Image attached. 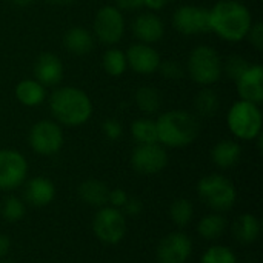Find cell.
Returning <instances> with one entry per match:
<instances>
[{
    "label": "cell",
    "instance_id": "cell-36",
    "mask_svg": "<svg viewBox=\"0 0 263 263\" xmlns=\"http://www.w3.org/2000/svg\"><path fill=\"white\" fill-rule=\"evenodd\" d=\"M128 200V194L122 190V188H116V190H109V196H108V203H111V206L120 210L123 208V205Z\"/></svg>",
    "mask_w": 263,
    "mask_h": 263
},
{
    "label": "cell",
    "instance_id": "cell-34",
    "mask_svg": "<svg viewBox=\"0 0 263 263\" xmlns=\"http://www.w3.org/2000/svg\"><path fill=\"white\" fill-rule=\"evenodd\" d=\"M102 131L109 140H119L123 134V126L116 119H106L102 123Z\"/></svg>",
    "mask_w": 263,
    "mask_h": 263
},
{
    "label": "cell",
    "instance_id": "cell-4",
    "mask_svg": "<svg viewBox=\"0 0 263 263\" xmlns=\"http://www.w3.org/2000/svg\"><path fill=\"white\" fill-rule=\"evenodd\" d=\"M186 71L196 83L210 86L222 77L223 60L213 46L199 45L188 55Z\"/></svg>",
    "mask_w": 263,
    "mask_h": 263
},
{
    "label": "cell",
    "instance_id": "cell-23",
    "mask_svg": "<svg viewBox=\"0 0 263 263\" xmlns=\"http://www.w3.org/2000/svg\"><path fill=\"white\" fill-rule=\"evenodd\" d=\"M233 234L243 245L254 243L260 236L259 219L253 214H242L233 227Z\"/></svg>",
    "mask_w": 263,
    "mask_h": 263
},
{
    "label": "cell",
    "instance_id": "cell-19",
    "mask_svg": "<svg viewBox=\"0 0 263 263\" xmlns=\"http://www.w3.org/2000/svg\"><path fill=\"white\" fill-rule=\"evenodd\" d=\"M96 37L91 31L82 26H74L68 29L63 35V46L68 52L74 55H86L94 49Z\"/></svg>",
    "mask_w": 263,
    "mask_h": 263
},
{
    "label": "cell",
    "instance_id": "cell-27",
    "mask_svg": "<svg viewBox=\"0 0 263 263\" xmlns=\"http://www.w3.org/2000/svg\"><path fill=\"white\" fill-rule=\"evenodd\" d=\"M131 134H133V139L137 142V145L157 143L156 120H153L149 117H140V119L134 120L131 125Z\"/></svg>",
    "mask_w": 263,
    "mask_h": 263
},
{
    "label": "cell",
    "instance_id": "cell-37",
    "mask_svg": "<svg viewBox=\"0 0 263 263\" xmlns=\"http://www.w3.org/2000/svg\"><path fill=\"white\" fill-rule=\"evenodd\" d=\"M142 200L136 199V197H128L126 203L123 205V214L125 216H129V217H136L142 213Z\"/></svg>",
    "mask_w": 263,
    "mask_h": 263
},
{
    "label": "cell",
    "instance_id": "cell-7",
    "mask_svg": "<svg viewBox=\"0 0 263 263\" xmlns=\"http://www.w3.org/2000/svg\"><path fill=\"white\" fill-rule=\"evenodd\" d=\"M96 237L106 245H117L126 234V217L114 206H102L92 220Z\"/></svg>",
    "mask_w": 263,
    "mask_h": 263
},
{
    "label": "cell",
    "instance_id": "cell-12",
    "mask_svg": "<svg viewBox=\"0 0 263 263\" xmlns=\"http://www.w3.org/2000/svg\"><path fill=\"white\" fill-rule=\"evenodd\" d=\"M131 165L140 174H157L166 168L168 153L159 142L137 145L131 154Z\"/></svg>",
    "mask_w": 263,
    "mask_h": 263
},
{
    "label": "cell",
    "instance_id": "cell-41",
    "mask_svg": "<svg viewBox=\"0 0 263 263\" xmlns=\"http://www.w3.org/2000/svg\"><path fill=\"white\" fill-rule=\"evenodd\" d=\"M11 3L15 5V6H18V8H26V6L32 5L34 0H11Z\"/></svg>",
    "mask_w": 263,
    "mask_h": 263
},
{
    "label": "cell",
    "instance_id": "cell-28",
    "mask_svg": "<svg viewBox=\"0 0 263 263\" xmlns=\"http://www.w3.org/2000/svg\"><path fill=\"white\" fill-rule=\"evenodd\" d=\"M102 65L103 69L111 76V77H120L125 74L128 63H126V54L122 49L117 48H109L103 52L102 57Z\"/></svg>",
    "mask_w": 263,
    "mask_h": 263
},
{
    "label": "cell",
    "instance_id": "cell-14",
    "mask_svg": "<svg viewBox=\"0 0 263 263\" xmlns=\"http://www.w3.org/2000/svg\"><path fill=\"white\" fill-rule=\"evenodd\" d=\"M126 63L128 66L142 76H149L157 71L160 65V54L148 43H134L128 48Z\"/></svg>",
    "mask_w": 263,
    "mask_h": 263
},
{
    "label": "cell",
    "instance_id": "cell-18",
    "mask_svg": "<svg viewBox=\"0 0 263 263\" xmlns=\"http://www.w3.org/2000/svg\"><path fill=\"white\" fill-rule=\"evenodd\" d=\"M55 197V186L46 177H32L25 186V200L35 206H48Z\"/></svg>",
    "mask_w": 263,
    "mask_h": 263
},
{
    "label": "cell",
    "instance_id": "cell-42",
    "mask_svg": "<svg viewBox=\"0 0 263 263\" xmlns=\"http://www.w3.org/2000/svg\"><path fill=\"white\" fill-rule=\"evenodd\" d=\"M49 3H54V5H71L74 3L76 0H48Z\"/></svg>",
    "mask_w": 263,
    "mask_h": 263
},
{
    "label": "cell",
    "instance_id": "cell-29",
    "mask_svg": "<svg viewBox=\"0 0 263 263\" xmlns=\"http://www.w3.org/2000/svg\"><path fill=\"white\" fill-rule=\"evenodd\" d=\"M194 216V208L193 203L188 199H177L171 203L170 208V217L173 220V223L179 228H185L186 225H190V222L193 220Z\"/></svg>",
    "mask_w": 263,
    "mask_h": 263
},
{
    "label": "cell",
    "instance_id": "cell-35",
    "mask_svg": "<svg viewBox=\"0 0 263 263\" xmlns=\"http://www.w3.org/2000/svg\"><path fill=\"white\" fill-rule=\"evenodd\" d=\"M247 39L250 40V43L257 49V51H262L263 49V23L262 22H256L251 25L248 34H247Z\"/></svg>",
    "mask_w": 263,
    "mask_h": 263
},
{
    "label": "cell",
    "instance_id": "cell-17",
    "mask_svg": "<svg viewBox=\"0 0 263 263\" xmlns=\"http://www.w3.org/2000/svg\"><path fill=\"white\" fill-rule=\"evenodd\" d=\"M131 28H133L134 37L140 43L151 45V43H156V42L162 40V37L165 35V25H163L162 18L154 12L139 14L133 20Z\"/></svg>",
    "mask_w": 263,
    "mask_h": 263
},
{
    "label": "cell",
    "instance_id": "cell-24",
    "mask_svg": "<svg viewBox=\"0 0 263 263\" xmlns=\"http://www.w3.org/2000/svg\"><path fill=\"white\" fill-rule=\"evenodd\" d=\"M227 228H228V220L222 214H208L199 222L197 233L205 240H216L223 236Z\"/></svg>",
    "mask_w": 263,
    "mask_h": 263
},
{
    "label": "cell",
    "instance_id": "cell-16",
    "mask_svg": "<svg viewBox=\"0 0 263 263\" xmlns=\"http://www.w3.org/2000/svg\"><path fill=\"white\" fill-rule=\"evenodd\" d=\"M63 72H65V68L59 55L52 52H42L35 59L34 76H35V80L40 82L45 88L59 85L63 79Z\"/></svg>",
    "mask_w": 263,
    "mask_h": 263
},
{
    "label": "cell",
    "instance_id": "cell-11",
    "mask_svg": "<svg viewBox=\"0 0 263 263\" xmlns=\"http://www.w3.org/2000/svg\"><path fill=\"white\" fill-rule=\"evenodd\" d=\"M28 174V162L15 149H0V190L12 191L18 188Z\"/></svg>",
    "mask_w": 263,
    "mask_h": 263
},
{
    "label": "cell",
    "instance_id": "cell-43",
    "mask_svg": "<svg viewBox=\"0 0 263 263\" xmlns=\"http://www.w3.org/2000/svg\"><path fill=\"white\" fill-rule=\"evenodd\" d=\"M170 2H174V0H166V3H170Z\"/></svg>",
    "mask_w": 263,
    "mask_h": 263
},
{
    "label": "cell",
    "instance_id": "cell-3",
    "mask_svg": "<svg viewBox=\"0 0 263 263\" xmlns=\"http://www.w3.org/2000/svg\"><path fill=\"white\" fill-rule=\"evenodd\" d=\"M49 108L54 119L65 126H80L92 116L89 96L76 86L57 88L49 97Z\"/></svg>",
    "mask_w": 263,
    "mask_h": 263
},
{
    "label": "cell",
    "instance_id": "cell-38",
    "mask_svg": "<svg viewBox=\"0 0 263 263\" xmlns=\"http://www.w3.org/2000/svg\"><path fill=\"white\" fill-rule=\"evenodd\" d=\"M116 8L120 11H137L143 8V0H116Z\"/></svg>",
    "mask_w": 263,
    "mask_h": 263
},
{
    "label": "cell",
    "instance_id": "cell-26",
    "mask_svg": "<svg viewBox=\"0 0 263 263\" xmlns=\"http://www.w3.org/2000/svg\"><path fill=\"white\" fill-rule=\"evenodd\" d=\"M194 108L199 116L202 117H213L217 114L220 108V99L219 94L210 88H203L197 92L194 99Z\"/></svg>",
    "mask_w": 263,
    "mask_h": 263
},
{
    "label": "cell",
    "instance_id": "cell-20",
    "mask_svg": "<svg viewBox=\"0 0 263 263\" xmlns=\"http://www.w3.org/2000/svg\"><path fill=\"white\" fill-rule=\"evenodd\" d=\"M242 146L234 140H220L211 149V160L220 170H230L240 162Z\"/></svg>",
    "mask_w": 263,
    "mask_h": 263
},
{
    "label": "cell",
    "instance_id": "cell-22",
    "mask_svg": "<svg viewBox=\"0 0 263 263\" xmlns=\"http://www.w3.org/2000/svg\"><path fill=\"white\" fill-rule=\"evenodd\" d=\"M45 97H46V89L35 79H25L18 82L15 86V99L23 106H29V108L39 106L40 103H43Z\"/></svg>",
    "mask_w": 263,
    "mask_h": 263
},
{
    "label": "cell",
    "instance_id": "cell-6",
    "mask_svg": "<svg viewBox=\"0 0 263 263\" xmlns=\"http://www.w3.org/2000/svg\"><path fill=\"white\" fill-rule=\"evenodd\" d=\"M262 111L259 105L237 100L228 111L227 123L233 136L240 140H254L262 133Z\"/></svg>",
    "mask_w": 263,
    "mask_h": 263
},
{
    "label": "cell",
    "instance_id": "cell-30",
    "mask_svg": "<svg viewBox=\"0 0 263 263\" xmlns=\"http://www.w3.org/2000/svg\"><path fill=\"white\" fill-rule=\"evenodd\" d=\"M25 213H26L25 203L18 197H15V196L6 197L3 200V203H2V217L6 222H11V223L18 222V220L23 219Z\"/></svg>",
    "mask_w": 263,
    "mask_h": 263
},
{
    "label": "cell",
    "instance_id": "cell-21",
    "mask_svg": "<svg viewBox=\"0 0 263 263\" xmlns=\"http://www.w3.org/2000/svg\"><path fill=\"white\" fill-rule=\"evenodd\" d=\"M77 194L86 205L102 208L108 203L109 188L106 186V183H103L97 179H88L80 183Z\"/></svg>",
    "mask_w": 263,
    "mask_h": 263
},
{
    "label": "cell",
    "instance_id": "cell-9",
    "mask_svg": "<svg viewBox=\"0 0 263 263\" xmlns=\"http://www.w3.org/2000/svg\"><path fill=\"white\" fill-rule=\"evenodd\" d=\"M28 142L34 153L40 156H54L63 146V131L54 120H40L32 125Z\"/></svg>",
    "mask_w": 263,
    "mask_h": 263
},
{
    "label": "cell",
    "instance_id": "cell-33",
    "mask_svg": "<svg viewBox=\"0 0 263 263\" xmlns=\"http://www.w3.org/2000/svg\"><path fill=\"white\" fill-rule=\"evenodd\" d=\"M162 77L170 79V80H179L185 76V68L174 59H166L160 60V65L157 68Z\"/></svg>",
    "mask_w": 263,
    "mask_h": 263
},
{
    "label": "cell",
    "instance_id": "cell-40",
    "mask_svg": "<svg viewBox=\"0 0 263 263\" xmlns=\"http://www.w3.org/2000/svg\"><path fill=\"white\" fill-rule=\"evenodd\" d=\"M11 248V242H9V237L5 236V234H0V259H3L8 251Z\"/></svg>",
    "mask_w": 263,
    "mask_h": 263
},
{
    "label": "cell",
    "instance_id": "cell-2",
    "mask_svg": "<svg viewBox=\"0 0 263 263\" xmlns=\"http://www.w3.org/2000/svg\"><path fill=\"white\" fill-rule=\"evenodd\" d=\"M157 142L166 148H185L191 145L199 133V119L183 109H171L159 116L156 120Z\"/></svg>",
    "mask_w": 263,
    "mask_h": 263
},
{
    "label": "cell",
    "instance_id": "cell-8",
    "mask_svg": "<svg viewBox=\"0 0 263 263\" xmlns=\"http://www.w3.org/2000/svg\"><path fill=\"white\" fill-rule=\"evenodd\" d=\"M92 34L99 42L105 45H114L120 42L125 34L123 12L112 5L102 6L94 17Z\"/></svg>",
    "mask_w": 263,
    "mask_h": 263
},
{
    "label": "cell",
    "instance_id": "cell-1",
    "mask_svg": "<svg viewBox=\"0 0 263 263\" xmlns=\"http://www.w3.org/2000/svg\"><path fill=\"white\" fill-rule=\"evenodd\" d=\"M210 25L220 39L236 43L247 39L253 25L250 9L237 0H220L210 9Z\"/></svg>",
    "mask_w": 263,
    "mask_h": 263
},
{
    "label": "cell",
    "instance_id": "cell-10",
    "mask_svg": "<svg viewBox=\"0 0 263 263\" xmlns=\"http://www.w3.org/2000/svg\"><path fill=\"white\" fill-rule=\"evenodd\" d=\"M173 26L183 35L210 32V9L197 5H183L174 11Z\"/></svg>",
    "mask_w": 263,
    "mask_h": 263
},
{
    "label": "cell",
    "instance_id": "cell-32",
    "mask_svg": "<svg viewBox=\"0 0 263 263\" xmlns=\"http://www.w3.org/2000/svg\"><path fill=\"white\" fill-rule=\"evenodd\" d=\"M248 68H250L248 60L239 54L230 55L227 62L223 63V72H227V76L233 80H237Z\"/></svg>",
    "mask_w": 263,
    "mask_h": 263
},
{
    "label": "cell",
    "instance_id": "cell-44",
    "mask_svg": "<svg viewBox=\"0 0 263 263\" xmlns=\"http://www.w3.org/2000/svg\"><path fill=\"white\" fill-rule=\"evenodd\" d=\"M0 263H12V262H6V260H5V262H0Z\"/></svg>",
    "mask_w": 263,
    "mask_h": 263
},
{
    "label": "cell",
    "instance_id": "cell-5",
    "mask_svg": "<svg viewBox=\"0 0 263 263\" xmlns=\"http://www.w3.org/2000/svg\"><path fill=\"white\" fill-rule=\"evenodd\" d=\"M199 199L214 211H228L237 200L236 186L222 174H208L197 183Z\"/></svg>",
    "mask_w": 263,
    "mask_h": 263
},
{
    "label": "cell",
    "instance_id": "cell-31",
    "mask_svg": "<svg viewBox=\"0 0 263 263\" xmlns=\"http://www.w3.org/2000/svg\"><path fill=\"white\" fill-rule=\"evenodd\" d=\"M200 263H237V257L231 248L223 245H214L203 253Z\"/></svg>",
    "mask_w": 263,
    "mask_h": 263
},
{
    "label": "cell",
    "instance_id": "cell-25",
    "mask_svg": "<svg viewBox=\"0 0 263 263\" xmlns=\"http://www.w3.org/2000/svg\"><path fill=\"white\" fill-rule=\"evenodd\" d=\"M137 108L145 114H154L162 106V96L153 86H140L134 96Z\"/></svg>",
    "mask_w": 263,
    "mask_h": 263
},
{
    "label": "cell",
    "instance_id": "cell-15",
    "mask_svg": "<svg viewBox=\"0 0 263 263\" xmlns=\"http://www.w3.org/2000/svg\"><path fill=\"white\" fill-rule=\"evenodd\" d=\"M240 100H247L256 105L263 102V66L250 65V68L236 80Z\"/></svg>",
    "mask_w": 263,
    "mask_h": 263
},
{
    "label": "cell",
    "instance_id": "cell-13",
    "mask_svg": "<svg viewBox=\"0 0 263 263\" xmlns=\"http://www.w3.org/2000/svg\"><path fill=\"white\" fill-rule=\"evenodd\" d=\"M193 253V242L188 234L176 231L163 237L157 247L159 263H186Z\"/></svg>",
    "mask_w": 263,
    "mask_h": 263
},
{
    "label": "cell",
    "instance_id": "cell-39",
    "mask_svg": "<svg viewBox=\"0 0 263 263\" xmlns=\"http://www.w3.org/2000/svg\"><path fill=\"white\" fill-rule=\"evenodd\" d=\"M166 0H143V6H146L151 11H160L162 8H165Z\"/></svg>",
    "mask_w": 263,
    "mask_h": 263
}]
</instances>
